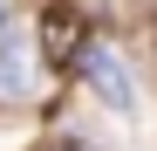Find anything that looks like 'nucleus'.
I'll return each instance as SVG.
<instances>
[{
  "label": "nucleus",
  "instance_id": "obj_1",
  "mask_svg": "<svg viewBox=\"0 0 157 151\" xmlns=\"http://www.w3.org/2000/svg\"><path fill=\"white\" fill-rule=\"evenodd\" d=\"M82 76L109 96L123 117H137V76H130V62L116 55V48H89V55H82Z\"/></svg>",
  "mask_w": 157,
  "mask_h": 151
},
{
  "label": "nucleus",
  "instance_id": "obj_2",
  "mask_svg": "<svg viewBox=\"0 0 157 151\" xmlns=\"http://www.w3.org/2000/svg\"><path fill=\"white\" fill-rule=\"evenodd\" d=\"M41 55L62 62V69L89 55V48H82V21H75L68 7H48V14H41Z\"/></svg>",
  "mask_w": 157,
  "mask_h": 151
},
{
  "label": "nucleus",
  "instance_id": "obj_3",
  "mask_svg": "<svg viewBox=\"0 0 157 151\" xmlns=\"http://www.w3.org/2000/svg\"><path fill=\"white\" fill-rule=\"evenodd\" d=\"M28 83H34V62H28V48L7 35L0 41V96H28Z\"/></svg>",
  "mask_w": 157,
  "mask_h": 151
},
{
  "label": "nucleus",
  "instance_id": "obj_4",
  "mask_svg": "<svg viewBox=\"0 0 157 151\" xmlns=\"http://www.w3.org/2000/svg\"><path fill=\"white\" fill-rule=\"evenodd\" d=\"M62 151H96V144H62Z\"/></svg>",
  "mask_w": 157,
  "mask_h": 151
}]
</instances>
